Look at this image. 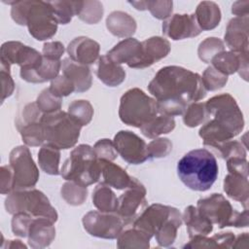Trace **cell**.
<instances>
[{
	"instance_id": "cell-52",
	"label": "cell",
	"mask_w": 249,
	"mask_h": 249,
	"mask_svg": "<svg viewBox=\"0 0 249 249\" xmlns=\"http://www.w3.org/2000/svg\"><path fill=\"white\" fill-rule=\"evenodd\" d=\"M64 46L61 42L58 41H53V42H47L43 46L42 54L50 59L53 60H60V57L64 53Z\"/></svg>"
},
{
	"instance_id": "cell-17",
	"label": "cell",
	"mask_w": 249,
	"mask_h": 249,
	"mask_svg": "<svg viewBox=\"0 0 249 249\" xmlns=\"http://www.w3.org/2000/svg\"><path fill=\"white\" fill-rule=\"evenodd\" d=\"M106 54L118 64L125 63L130 68H144L142 43L135 38L129 37L124 39L115 45Z\"/></svg>"
},
{
	"instance_id": "cell-33",
	"label": "cell",
	"mask_w": 249,
	"mask_h": 249,
	"mask_svg": "<svg viewBox=\"0 0 249 249\" xmlns=\"http://www.w3.org/2000/svg\"><path fill=\"white\" fill-rule=\"evenodd\" d=\"M59 160H60L59 149L49 144L42 145V147L38 152V162L41 169L45 173L50 175L60 174Z\"/></svg>"
},
{
	"instance_id": "cell-18",
	"label": "cell",
	"mask_w": 249,
	"mask_h": 249,
	"mask_svg": "<svg viewBox=\"0 0 249 249\" xmlns=\"http://www.w3.org/2000/svg\"><path fill=\"white\" fill-rule=\"evenodd\" d=\"M210 63L216 70L226 76L238 72L244 81L248 80V52L233 53L224 51L215 55Z\"/></svg>"
},
{
	"instance_id": "cell-10",
	"label": "cell",
	"mask_w": 249,
	"mask_h": 249,
	"mask_svg": "<svg viewBox=\"0 0 249 249\" xmlns=\"http://www.w3.org/2000/svg\"><path fill=\"white\" fill-rule=\"evenodd\" d=\"M208 115L232 137L238 135L244 127V119L235 99L230 93H222L208 99L205 103Z\"/></svg>"
},
{
	"instance_id": "cell-16",
	"label": "cell",
	"mask_w": 249,
	"mask_h": 249,
	"mask_svg": "<svg viewBox=\"0 0 249 249\" xmlns=\"http://www.w3.org/2000/svg\"><path fill=\"white\" fill-rule=\"evenodd\" d=\"M201 31L194 14H174L162 22V33L174 41L196 37Z\"/></svg>"
},
{
	"instance_id": "cell-5",
	"label": "cell",
	"mask_w": 249,
	"mask_h": 249,
	"mask_svg": "<svg viewBox=\"0 0 249 249\" xmlns=\"http://www.w3.org/2000/svg\"><path fill=\"white\" fill-rule=\"evenodd\" d=\"M60 175L66 181H72L84 187L96 183L100 179L101 170L99 159L93 148L87 144L74 148L64 161Z\"/></svg>"
},
{
	"instance_id": "cell-22",
	"label": "cell",
	"mask_w": 249,
	"mask_h": 249,
	"mask_svg": "<svg viewBox=\"0 0 249 249\" xmlns=\"http://www.w3.org/2000/svg\"><path fill=\"white\" fill-rule=\"evenodd\" d=\"M102 183L117 190H125L133 181L131 177L123 167L108 160L99 159Z\"/></svg>"
},
{
	"instance_id": "cell-15",
	"label": "cell",
	"mask_w": 249,
	"mask_h": 249,
	"mask_svg": "<svg viewBox=\"0 0 249 249\" xmlns=\"http://www.w3.org/2000/svg\"><path fill=\"white\" fill-rule=\"evenodd\" d=\"M1 62L18 64L20 69H35L43 61V54L35 49L18 41L6 42L1 47Z\"/></svg>"
},
{
	"instance_id": "cell-29",
	"label": "cell",
	"mask_w": 249,
	"mask_h": 249,
	"mask_svg": "<svg viewBox=\"0 0 249 249\" xmlns=\"http://www.w3.org/2000/svg\"><path fill=\"white\" fill-rule=\"evenodd\" d=\"M224 191L228 196L242 203L244 208L248 207L249 184L248 177L229 173L224 179Z\"/></svg>"
},
{
	"instance_id": "cell-2",
	"label": "cell",
	"mask_w": 249,
	"mask_h": 249,
	"mask_svg": "<svg viewBox=\"0 0 249 249\" xmlns=\"http://www.w3.org/2000/svg\"><path fill=\"white\" fill-rule=\"evenodd\" d=\"M215 156L207 149H195L182 157L177 163V174L182 183L196 192L208 191L218 176Z\"/></svg>"
},
{
	"instance_id": "cell-51",
	"label": "cell",
	"mask_w": 249,
	"mask_h": 249,
	"mask_svg": "<svg viewBox=\"0 0 249 249\" xmlns=\"http://www.w3.org/2000/svg\"><path fill=\"white\" fill-rule=\"evenodd\" d=\"M227 160V168L229 173L240 175L243 177H248V162L246 158L233 157Z\"/></svg>"
},
{
	"instance_id": "cell-47",
	"label": "cell",
	"mask_w": 249,
	"mask_h": 249,
	"mask_svg": "<svg viewBox=\"0 0 249 249\" xmlns=\"http://www.w3.org/2000/svg\"><path fill=\"white\" fill-rule=\"evenodd\" d=\"M149 159L165 158L172 151V143L168 138H155L148 145Z\"/></svg>"
},
{
	"instance_id": "cell-27",
	"label": "cell",
	"mask_w": 249,
	"mask_h": 249,
	"mask_svg": "<svg viewBox=\"0 0 249 249\" xmlns=\"http://www.w3.org/2000/svg\"><path fill=\"white\" fill-rule=\"evenodd\" d=\"M106 27L114 36L129 38L135 33L136 21L127 13L114 11L106 18Z\"/></svg>"
},
{
	"instance_id": "cell-13",
	"label": "cell",
	"mask_w": 249,
	"mask_h": 249,
	"mask_svg": "<svg viewBox=\"0 0 249 249\" xmlns=\"http://www.w3.org/2000/svg\"><path fill=\"white\" fill-rule=\"evenodd\" d=\"M146 194L144 185L136 178H133L132 184L119 196V205L116 213L124 221L125 226L132 224L144 211L147 205Z\"/></svg>"
},
{
	"instance_id": "cell-40",
	"label": "cell",
	"mask_w": 249,
	"mask_h": 249,
	"mask_svg": "<svg viewBox=\"0 0 249 249\" xmlns=\"http://www.w3.org/2000/svg\"><path fill=\"white\" fill-rule=\"evenodd\" d=\"M67 113L84 126L90 123L93 117V108L88 100H74L68 106Z\"/></svg>"
},
{
	"instance_id": "cell-53",
	"label": "cell",
	"mask_w": 249,
	"mask_h": 249,
	"mask_svg": "<svg viewBox=\"0 0 249 249\" xmlns=\"http://www.w3.org/2000/svg\"><path fill=\"white\" fill-rule=\"evenodd\" d=\"M0 189L1 194H10L14 191V177L11 166L2 165L0 168Z\"/></svg>"
},
{
	"instance_id": "cell-12",
	"label": "cell",
	"mask_w": 249,
	"mask_h": 249,
	"mask_svg": "<svg viewBox=\"0 0 249 249\" xmlns=\"http://www.w3.org/2000/svg\"><path fill=\"white\" fill-rule=\"evenodd\" d=\"M84 229L92 236L115 239L125 227L124 221L116 212L92 210L83 217Z\"/></svg>"
},
{
	"instance_id": "cell-1",
	"label": "cell",
	"mask_w": 249,
	"mask_h": 249,
	"mask_svg": "<svg viewBox=\"0 0 249 249\" xmlns=\"http://www.w3.org/2000/svg\"><path fill=\"white\" fill-rule=\"evenodd\" d=\"M149 92L156 100H180L188 104L205 97V89L199 74L181 66L160 68L148 85Z\"/></svg>"
},
{
	"instance_id": "cell-3",
	"label": "cell",
	"mask_w": 249,
	"mask_h": 249,
	"mask_svg": "<svg viewBox=\"0 0 249 249\" xmlns=\"http://www.w3.org/2000/svg\"><path fill=\"white\" fill-rule=\"evenodd\" d=\"M182 222V215L177 208L155 203L144 209L132 222V226L144 231L151 237L155 235L160 246L168 247L174 243Z\"/></svg>"
},
{
	"instance_id": "cell-6",
	"label": "cell",
	"mask_w": 249,
	"mask_h": 249,
	"mask_svg": "<svg viewBox=\"0 0 249 249\" xmlns=\"http://www.w3.org/2000/svg\"><path fill=\"white\" fill-rule=\"evenodd\" d=\"M44 144L52 145L59 150L69 149L76 145L82 125L67 112L56 111L43 114L41 119Z\"/></svg>"
},
{
	"instance_id": "cell-43",
	"label": "cell",
	"mask_w": 249,
	"mask_h": 249,
	"mask_svg": "<svg viewBox=\"0 0 249 249\" xmlns=\"http://www.w3.org/2000/svg\"><path fill=\"white\" fill-rule=\"evenodd\" d=\"M201 80L206 90L214 91L222 89L227 84L228 76L222 74L210 65L204 70Z\"/></svg>"
},
{
	"instance_id": "cell-24",
	"label": "cell",
	"mask_w": 249,
	"mask_h": 249,
	"mask_svg": "<svg viewBox=\"0 0 249 249\" xmlns=\"http://www.w3.org/2000/svg\"><path fill=\"white\" fill-rule=\"evenodd\" d=\"M61 60H53L47 58L43 55V61L41 65L35 69H20V77L22 80L39 84L47 81H52L58 76L61 70Z\"/></svg>"
},
{
	"instance_id": "cell-8",
	"label": "cell",
	"mask_w": 249,
	"mask_h": 249,
	"mask_svg": "<svg viewBox=\"0 0 249 249\" xmlns=\"http://www.w3.org/2000/svg\"><path fill=\"white\" fill-rule=\"evenodd\" d=\"M5 208L8 213H26L33 217L48 218L53 223L57 221L58 215L52 206L49 198L41 191L30 188L26 190L13 191L5 199Z\"/></svg>"
},
{
	"instance_id": "cell-28",
	"label": "cell",
	"mask_w": 249,
	"mask_h": 249,
	"mask_svg": "<svg viewBox=\"0 0 249 249\" xmlns=\"http://www.w3.org/2000/svg\"><path fill=\"white\" fill-rule=\"evenodd\" d=\"M142 43L144 68L165 57L170 52V43L165 38L154 36L144 40Z\"/></svg>"
},
{
	"instance_id": "cell-37",
	"label": "cell",
	"mask_w": 249,
	"mask_h": 249,
	"mask_svg": "<svg viewBox=\"0 0 249 249\" xmlns=\"http://www.w3.org/2000/svg\"><path fill=\"white\" fill-rule=\"evenodd\" d=\"M18 129L26 146L37 147L44 145V134L41 120L21 125L18 127Z\"/></svg>"
},
{
	"instance_id": "cell-35",
	"label": "cell",
	"mask_w": 249,
	"mask_h": 249,
	"mask_svg": "<svg viewBox=\"0 0 249 249\" xmlns=\"http://www.w3.org/2000/svg\"><path fill=\"white\" fill-rule=\"evenodd\" d=\"M58 24H67L74 16H78L83 1H49Z\"/></svg>"
},
{
	"instance_id": "cell-7",
	"label": "cell",
	"mask_w": 249,
	"mask_h": 249,
	"mask_svg": "<svg viewBox=\"0 0 249 249\" xmlns=\"http://www.w3.org/2000/svg\"><path fill=\"white\" fill-rule=\"evenodd\" d=\"M158 114L156 99L138 88L126 90L121 97L119 117L127 125L140 128Z\"/></svg>"
},
{
	"instance_id": "cell-25",
	"label": "cell",
	"mask_w": 249,
	"mask_h": 249,
	"mask_svg": "<svg viewBox=\"0 0 249 249\" xmlns=\"http://www.w3.org/2000/svg\"><path fill=\"white\" fill-rule=\"evenodd\" d=\"M97 78L108 87H118L125 79V71L121 64L113 61L107 54L98 58L96 68Z\"/></svg>"
},
{
	"instance_id": "cell-9",
	"label": "cell",
	"mask_w": 249,
	"mask_h": 249,
	"mask_svg": "<svg viewBox=\"0 0 249 249\" xmlns=\"http://www.w3.org/2000/svg\"><path fill=\"white\" fill-rule=\"evenodd\" d=\"M196 208L212 224L220 229L225 227L245 228L248 226V210L238 212L221 194H212L197 200Z\"/></svg>"
},
{
	"instance_id": "cell-34",
	"label": "cell",
	"mask_w": 249,
	"mask_h": 249,
	"mask_svg": "<svg viewBox=\"0 0 249 249\" xmlns=\"http://www.w3.org/2000/svg\"><path fill=\"white\" fill-rule=\"evenodd\" d=\"M175 127V120L173 117L160 115L153 118L147 124L140 127L142 134L148 138H157L161 134L171 132Z\"/></svg>"
},
{
	"instance_id": "cell-39",
	"label": "cell",
	"mask_w": 249,
	"mask_h": 249,
	"mask_svg": "<svg viewBox=\"0 0 249 249\" xmlns=\"http://www.w3.org/2000/svg\"><path fill=\"white\" fill-rule=\"evenodd\" d=\"M225 51L224 42L216 37H209L203 40L197 49L199 59L204 63H210L212 58Z\"/></svg>"
},
{
	"instance_id": "cell-50",
	"label": "cell",
	"mask_w": 249,
	"mask_h": 249,
	"mask_svg": "<svg viewBox=\"0 0 249 249\" xmlns=\"http://www.w3.org/2000/svg\"><path fill=\"white\" fill-rule=\"evenodd\" d=\"M11 65H8L4 62H1V81H2V102L5 98L9 97L14 89H15V83L11 76L10 71Z\"/></svg>"
},
{
	"instance_id": "cell-20",
	"label": "cell",
	"mask_w": 249,
	"mask_h": 249,
	"mask_svg": "<svg viewBox=\"0 0 249 249\" xmlns=\"http://www.w3.org/2000/svg\"><path fill=\"white\" fill-rule=\"evenodd\" d=\"M248 17H235L229 21L224 39L231 52H248Z\"/></svg>"
},
{
	"instance_id": "cell-54",
	"label": "cell",
	"mask_w": 249,
	"mask_h": 249,
	"mask_svg": "<svg viewBox=\"0 0 249 249\" xmlns=\"http://www.w3.org/2000/svg\"><path fill=\"white\" fill-rule=\"evenodd\" d=\"M231 13L237 18L248 17L249 14V1H236L231 6Z\"/></svg>"
},
{
	"instance_id": "cell-49",
	"label": "cell",
	"mask_w": 249,
	"mask_h": 249,
	"mask_svg": "<svg viewBox=\"0 0 249 249\" xmlns=\"http://www.w3.org/2000/svg\"><path fill=\"white\" fill-rule=\"evenodd\" d=\"M93 151L97 159H103L112 161L118 157V152L115 148L114 142L107 138L98 140L93 146Z\"/></svg>"
},
{
	"instance_id": "cell-44",
	"label": "cell",
	"mask_w": 249,
	"mask_h": 249,
	"mask_svg": "<svg viewBox=\"0 0 249 249\" xmlns=\"http://www.w3.org/2000/svg\"><path fill=\"white\" fill-rule=\"evenodd\" d=\"M35 102L38 108L44 114L59 111L62 105L61 98H58L55 95H53L49 89H43L41 93L38 95L37 100Z\"/></svg>"
},
{
	"instance_id": "cell-45",
	"label": "cell",
	"mask_w": 249,
	"mask_h": 249,
	"mask_svg": "<svg viewBox=\"0 0 249 249\" xmlns=\"http://www.w3.org/2000/svg\"><path fill=\"white\" fill-rule=\"evenodd\" d=\"M215 151L224 160H228L233 157L246 158L247 156L245 147L236 140H229L218 146Z\"/></svg>"
},
{
	"instance_id": "cell-41",
	"label": "cell",
	"mask_w": 249,
	"mask_h": 249,
	"mask_svg": "<svg viewBox=\"0 0 249 249\" xmlns=\"http://www.w3.org/2000/svg\"><path fill=\"white\" fill-rule=\"evenodd\" d=\"M207 116L208 113L205 109L204 103L193 102L188 105L185 113L183 114V122L185 125L189 127H196L201 124Z\"/></svg>"
},
{
	"instance_id": "cell-14",
	"label": "cell",
	"mask_w": 249,
	"mask_h": 249,
	"mask_svg": "<svg viewBox=\"0 0 249 249\" xmlns=\"http://www.w3.org/2000/svg\"><path fill=\"white\" fill-rule=\"evenodd\" d=\"M118 154L130 164H141L150 160L146 142L129 130H120L114 137Z\"/></svg>"
},
{
	"instance_id": "cell-4",
	"label": "cell",
	"mask_w": 249,
	"mask_h": 249,
	"mask_svg": "<svg viewBox=\"0 0 249 249\" xmlns=\"http://www.w3.org/2000/svg\"><path fill=\"white\" fill-rule=\"evenodd\" d=\"M11 4L13 20L27 25L30 35L36 40H47L56 33L58 23L49 1H15Z\"/></svg>"
},
{
	"instance_id": "cell-48",
	"label": "cell",
	"mask_w": 249,
	"mask_h": 249,
	"mask_svg": "<svg viewBox=\"0 0 249 249\" xmlns=\"http://www.w3.org/2000/svg\"><path fill=\"white\" fill-rule=\"evenodd\" d=\"M33 218V216L26 213L14 214L12 219V231L14 234L20 237H27L28 230Z\"/></svg>"
},
{
	"instance_id": "cell-32",
	"label": "cell",
	"mask_w": 249,
	"mask_h": 249,
	"mask_svg": "<svg viewBox=\"0 0 249 249\" xmlns=\"http://www.w3.org/2000/svg\"><path fill=\"white\" fill-rule=\"evenodd\" d=\"M151 236L144 231L132 226L131 229L123 230L117 237L119 248H149Z\"/></svg>"
},
{
	"instance_id": "cell-31",
	"label": "cell",
	"mask_w": 249,
	"mask_h": 249,
	"mask_svg": "<svg viewBox=\"0 0 249 249\" xmlns=\"http://www.w3.org/2000/svg\"><path fill=\"white\" fill-rule=\"evenodd\" d=\"M92 203L101 212H117L119 200L111 187L101 182L92 192Z\"/></svg>"
},
{
	"instance_id": "cell-46",
	"label": "cell",
	"mask_w": 249,
	"mask_h": 249,
	"mask_svg": "<svg viewBox=\"0 0 249 249\" xmlns=\"http://www.w3.org/2000/svg\"><path fill=\"white\" fill-rule=\"evenodd\" d=\"M49 89L56 97L62 98L75 91V86L70 79L61 74L52 80Z\"/></svg>"
},
{
	"instance_id": "cell-21",
	"label": "cell",
	"mask_w": 249,
	"mask_h": 249,
	"mask_svg": "<svg viewBox=\"0 0 249 249\" xmlns=\"http://www.w3.org/2000/svg\"><path fill=\"white\" fill-rule=\"evenodd\" d=\"M53 222L44 217H34L28 230V244L32 248L48 247L55 237Z\"/></svg>"
},
{
	"instance_id": "cell-36",
	"label": "cell",
	"mask_w": 249,
	"mask_h": 249,
	"mask_svg": "<svg viewBox=\"0 0 249 249\" xmlns=\"http://www.w3.org/2000/svg\"><path fill=\"white\" fill-rule=\"evenodd\" d=\"M136 10H149L152 16L158 19H166L172 13V1H130L128 2Z\"/></svg>"
},
{
	"instance_id": "cell-30",
	"label": "cell",
	"mask_w": 249,
	"mask_h": 249,
	"mask_svg": "<svg viewBox=\"0 0 249 249\" xmlns=\"http://www.w3.org/2000/svg\"><path fill=\"white\" fill-rule=\"evenodd\" d=\"M194 15L201 30L214 29L219 25L222 18L219 6L212 1L200 2Z\"/></svg>"
},
{
	"instance_id": "cell-42",
	"label": "cell",
	"mask_w": 249,
	"mask_h": 249,
	"mask_svg": "<svg viewBox=\"0 0 249 249\" xmlns=\"http://www.w3.org/2000/svg\"><path fill=\"white\" fill-rule=\"evenodd\" d=\"M103 16V6L99 1H83V7L77 16L89 24L97 23Z\"/></svg>"
},
{
	"instance_id": "cell-11",
	"label": "cell",
	"mask_w": 249,
	"mask_h": 249,
	"mask_svg": "<svg viewBox=\"0 0 249 249\" xmlns=\"http://www.w3.org/2000/svg\"><path fill=\"white\" fill-rule=\"evenodd\" d=\"M14 177V191L33 188L39 179V170L26 146L15 147L9 157Z\"/></svg>"
},
{
	"instance_id": "cell-19",
	"label": "cell",
	"mask_w": 249,
	"mask_h": 249,
	"mask_svg": "<svg viewBox=\"0 0 249 249\" xmlns=\"http://www.w3.org/2000/svg\"><path fill=\"white\" fill-rule=\"evenodd\" d=\"M99 44L96 41L85 36H80L73 39L67 47L69 58L83 65L94 63L95 60L99 58Z\"/></svg>"
},
{
	"instance_id": "cell-26",
	"label": "cell",
	"mask_w": 249,
	"mask_h": 249,
	"mask_svg": "<svg viewBox=\"0 0 249 249\" xmlns=\"http://www.w3.org/2000/svg\"><path fill=\"white\" fill-rule=\"evenodd\" d=\"M182 219L186 224L190 238L196 235H207L213 230V224L198 211L196 206L186 207Z\"/></svg>"
},
{
	"instance_id": "cell-23",
	"label": "cell",
	"mask_w": 249,
	"mask_h": 249,
	"mask_svg": "<svg viewBox=\"0 0 249 249\" xmlns=\"http://www.w3.org/2000/svg\"><path fill=\"white\" fill-rule=\"evenodd\" d=\"M61 70L62 74L70 79L74 84L76 92H84L90 89L92 77L88 65L77 63L68 57L63 59Z\"/></svg>"
},
{
	"instance_id": "cell-38",
	"label": "cell",
	"mask_w": 249,
	"mask_h": 249,
	"mask_svg": "<svg viewBox=\"0 0 249 249\" xmlns=\"http://www.w3.org/2000/svg\"><path fill=\"white\" fill-rule=\"evenodd\" d=\"M62 198L70 205L78 206L82 205L88 196L87 187L81 186L75 182L68 181L62 185L61 190Z\"/></svg>"
}]
</instances>
